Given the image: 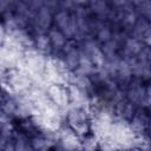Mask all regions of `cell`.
I'll return each instance as SVG.
<instances>
[{
	"label": "cell",
	"instance_id": "obj_2",
	"mask_svg": "<svg viewBox=\"0 0 151 151\" xmlns=\"http://www.w3.org/2000/svg\"><path fill=\"white\" fill-rule=\"evenodd\" d=\"M1 83L2 90L12 94L26 93L34 86L32 78L19 67L1 71Z\"/></svg>",
	"mask_w": 151,
	"mask_h": 151
},
{
	"label": "cell",
	"instance_id": "obj_4",
	"mask_svg": "<svg viewBox=\"0 0 151 151\" xmlns=\"http://www.w3.org/2000/svg\"><path fill=\"white\" fill-rule=\"evenodd\" d=\"M25 48L20 46L17 41H14L9 37H2L1 38V47H0V66L1 71L12 70L15 67H19Z\"/></svg>",
	"mask_w": 151,
	"mask_h": 151
},
{
	"label": "cell",
	"instance_id": "obj_10",
	"mask_svg": "<svg viewBox=\"0 0 151 151\" xmlns=\"http://www.w3.org/2000/svg\"><path fill=\"white\" fill-rule=\"evenodd\" d=\"M47 96L52 103L63 111H67L71 107L68 86L65 84H50L46 87Z\"/></svg>",
	"mask_w": 151,
	"mask_h": 151
},
{
	"label": "cell",
	"instance_id": "obj_12",
	"mask_svg": "<svg viewBox=\"0 0 151 151\" xmlns=\"http://www.w3.org/2000/svg\"><path fill=\"white\" fill-rule=\"evenodd\" d=\"M151 120V114L149 109L139 107L137 109L136 113L130 120V126L133 130V132L138 137H145L147 136V129Z\"/></svg>",
	"mask_w": 151,
	"mask_h": 151
},
{
	"label": "cell",
	"instance_id": "obj_31",
	"mask_svg": "<svg viewBox=\"0 0 151 151\" xmlns=\"http://www.w3.org/2000/svg\"><path fill=\"white\" fill-rule=\"evenodd\" d=\"M147 136L151 138V120H150V124H149V129H147Z\"/></svg>",
	"mask_w": 151,
	"mask_h": 151
},
{
	"label": "cell",
	"instance_id": "obj_3",
	"mask_svg": "<svg viewBox=\"0 0 151 151\" xmlns=\"http://www.w3.org/2000/svg\"><path fill=\"white\" fill-rule=\"evenodd\" d=\"M113 143L114 145L119 149V151H123L129 147L138 146L139 137L133 132V130L130 126V122L123 120L116 117L112 127L106 134Z\"/></svg>",
	"mask_w": 151,
	"mask_h": 151
},
{
	"label": "cell",
	"instance_id": "obj_9",
	"mask_svg": "<svg viewBox=\"0 0 151 151\" xmlns=\"http://www.w3.org/2000/svg\"><path fill=\"white\" fill-rule=\"evenodd\" d=\"M125 97L137 107H149L147 96H146V85L138 79H133L129 86L124 90Z\"/></svg>",
	"mask_w": 151,
	"mask_h": 151
},
{
	"label": "cell",
	"instance_id": "obj_21",
	"mask_svg": "<svg viewBox=\"0 0 151 151\" xmlns=\"http://www.w3.org/2000/svg\"><path fill=\"white\" fill-rule=\"evenodd\" d=\"M47 35H48V38L51 40V44H52V47H53V53H61L64 47H65V45L68 41L66 35L54 26L47 32Z\"/></svg>",
	"mask_w": 151,
	"mask_h": 151
},
{
	"label": "cell",
	"instance_id": "obj_8",
	"mask_svg": "<svg viewBox=\"0 0 151 151\" xmlns=\"http://www.w3.org/2000/svg\"><path fill=\"white\" fill-rule=\"evenodd\" d=\"M53 26L57 27L58 29H60L66 38L70 39H74L77 35V22H76V18L73 15L72 12L66 11V9H59L54 13L53 17Z\"/></svg>",
	"mask_w": 151,
	"mask_h": 151
},
{
	"label": "cell",
	"instance_id": "obj_17",
	"mask_svg": "<svg viewBox=\"0 0 151 151\" xmlns=\"http://www.w3.org/2000/svg\"><path fill=\"white\" fill-rule=\"evenodd\" d=\"M67 85H74V86L79 87L80 90H83L90 94H92L93 88H94V83H93L91 76L78 72V71L71 72Z\"/></svg>",
	"mask_w": 151,
	"mask_h": 151
},
{
	"label": "cell",
	"instance_id": "obj_27",
	"mask_svg": "<svg viewBox=\"0 0 151 151\" xmlns=\"http://www.w3.org/2000/svg\"><path fill=\"white\" fill-rule=\"evenodd\" d=\"M0 151H15L14 137L9 139H0Z\"/></svg>",
	"mask_w": 151,
	"mask_h": 151
},
{
	"label": "cell",
	"instance_id": "obj_32",
	"mask_svg": "<svg viewBox=\"0 0 151 151\" xmlns=\"http://www.w3.org/2000/svg\"><path fill=\"white\" fill-rule=\"evenodd\" d=\"M147 109H149V111H150V114H151V105H150V106H149Z\"/></svg>",
	"mask_w": 151,
	"mask_h": 151
},
{
	"label": "cell",
	"instance_id": "obj_5",
	"mask_svg": "<svg viewBox=\"0 0 151 151\" xmlns=\"http://www.w3.org/2000/svg\"><path fill=\"white\" fill-rule=\"evenodd\" d=\"M65 119L67 126L79 137L85 138L91 134V112L88 107L71 106L65 113Z\"/></svg>",
	"mask_w": 151,
	"mask_h": 151
},
{
	"label": "cell",
	"instance_id": "obj_30",
	"mask_svg": "<svg viewBox=\"0 0 151 151\" xmlns=\"http://www.w3.org/2000/svg\"><path fill=\"white\" fill-rule=\"evenodd\" d=\"M123 151H145L144 149L139 147V146H133V147H129V149H125Z\"/></svg>",
	"mask_w": 151,
	"mask_h": 151
},
{
	"label": "cell",
	"instance_id": "obj_18",
	"mask_svg": "<svg viewBox=\"0 0 151 151\" xmlns=\"http://www.w3.org/2000/svg\"><path fill=\"white\" fill-rule=\"evenodd\" d=\"M137 107L124 96L114 104V114L117 118L130 122L133 114L136 113Z\"/></svg>",
	"mask_w": 151,
	"mask_h": 151
},
{
	"label": "cell",
	"instance_id": "obj_16",
	"mask_svg": "<svg viewBox=\"0 0 151 151\" xmlns=\"http://www.w3.org/2000/svg\"><path fill=\"white\" fill-rule=\"evenodd\" d=\"M127 61L131 66L133 79H138L143 83L151 81V65L143 63L138 58H133V59L127 60Z\"/></svg>",
	"mask_w": 151,
	"mask_h": 151
},
{
	"label": "cell",
	"instance_id": "obj_29",
	"mask_svg": "<svg viewBox=\"0 0 151 151\" xmlns=\"http://www.w3.org/2000/svg\"><path fill=\"white\" fill-rule=\"evenodd\" d=\"M143 44H144L145 46H150V47H151V29H150V31L146 33V35L144 37Z\"/></svg>",
	"mask_w": 151,
	"mask_h": 151
},
{
	"label": "cell",
	"instance_id": "obj_28",
	"mask_svg": "<svg viewBox=\"0 0 151 151\" xmlns=\"http://www.w3.org/2000/svg\"><path fill=\"white\" fill-rule=\"evenodd\" d=\"M137 58L139 60H142L143 63H146V64L151 65V47L150 46H144Z\"/></svg>",
	"mask_w": 151,
	"mask_h": 151
},
{
	"label": "cell",
	"instance_id": "obj_22",
	"mask_svg": "<svg viewBox=\"0 0 151 151\" xmlns=\"http://www.w3.org/2000/svg\"><path fill=\"white\" fill-rule=\"evenodd\" d=\"M150 29H151V21L143 17H138V19L136 20L134 25L132 26V28L130 31V37L143 41L144 37L146 35V33Z\"/></svg>",
	"mask_w": 151,
	"mask_h": 151
},
{
	"label": "cell",
	"instance_id": "obj_1",
	"mask_svg": "<svg viewBox=\"0 0 151 151\" xmlns=\"http://www.w3.org/2000/svg\"><path fill=\"white\" fill-rule=\"evenodd\" d=\"M46 64H47V55L39 52L34 47L25 51L19 68L24 70L32 78L34 85L46 88L48 86L45 77Z\"/></svg>",
	"mask_w": 151,
	"mask_h": 151
},
{
	"label": "cell",
	"instance_id": "obj_26",
	"mask_svg": "<svg viewBox=\"0 0 151 151\" xmlns=\"http://www.w3.org/2000/svg\"><path fill=\"white\" fill-rule=\"evenodd\" d=\"M132 2L137 14L151 21V0H142V1H132Z\"/></svg>",
	"mask_w": 151,
	"mask_h": 151
},
{
	"label": "cell",
	"instance_id": "obj_15",
	"mask_svg": "<svg viewBox=\"0 0 151 151\" xmlns=\"http://www.w3.org/2000/svg\"><path fill=\"white\" fill-rule=\"evenodd\" d=\"M144 46L145 45L143 44V41L129 35L126 38V40L124 41V44L122 45L120 57L125 60H131L133 58H137Z\"/></svg>",
	"mask_w": 151,
	"mask_h": 151
},
{
	"label": "cell",
	"instance_id": "obj_23",
	"mask_svg": "<svg viewBox=\"0 0 151 151\" xmlns=\"http://www.w3.org/2000/svg\"><path fill=\"white\" fill-rule=\"evenodd\" d=\"M120 50H122V45L118 41H116L114 39H111L106 44L101 45V51L104 53L106 61H113V60L122 58L120 57Z\"/></svg>",
	"mask_w": 151,
	"mask_h": 151
},
{
	"label": "cell",
	"instance_id": "obj_19",
	"mask_svg": "<svg viewBox=\"0 0 151 151\" xmlns=\"http://www.w3.org/2000/svg\"><path fill=\"white\" fill-rule=\"evenodd\" d=\"M67 86H68V92H70L71 106L88 107L90 100H91V94L80 90L79 87H77L74 85H67Z\"/></svg>",
	"mask_w": 151,
	"mask_h": 151
},
{
	"label": "cell",
	"instance_id": "obj_25",
	"mask_svg": "<svg viewBox=\"0 0 151 151\" xmlns=\"http://www.w3.org/2000/svg\"><path fill=\"white\" fill-rule=\"evenodd\" d=\"M14 142H15V151H34L31 145L29 137L21 133L20 131H15Z\"/></svg>",
	"mask_w": 151,
	"mask_h": 151
},
{
	"label": "cell",
	"instance_id": "obj_11",
	"mask_svg": "<svg viewBox=\"0 0 151 151\" xmlns=\"http://www.w3.org/2000/svg\"><path fill=\"white\" fill-rule=\"evenodd\" d=\"M57 145L63 151H80L83 149V138L66 125L58 133Z\"/></svg>",
	"mask_w": 151,
	"mask_h": 151
},
{
	"label": "cell",
	"instance_id": "obj_20",
	"mask_svg": "<svg viewBox=\"0 0 151 151\" xmlns=\"http://www.w3.org/2000/svg\"><path fill=\"white\" fill-rule=\"evenodd\" d=\"M112 37H113V27H112V24L110 21H107V20H100V19H98V22H97V27H96L93 38L100 45H104L107 41H110L112 39Z\"/></svg>",
	"mask_w": 151,
	"mask_h": 151
},
{
	"label": "cell",
	"instance_id": "obj_13",
	"mask_svg": "<svg viewBox=\"0 0 151 151\" xmlns=\"http://www.w3.org/2000/svg\"><path fill=\"white\" fill-rule=\"evenodd\" d=\"M64 60L70 68L71 72L76 71L79 67L80 64V48H79V42H77L73 39H70L67 44L65 45L63 52H61Z\"/></svg>",
	"mask_w": 151,
	"mask_h": 151
},
{
	"label": "cell",
	"instance_id": "obj_14",
	"mask_svg": "<svg viewBox=\"0 0 151 151\" xmlns=\"http://www.w3.org/2000/svg\"><path fill=\"white\" fill-rule=\"evenodd\" d=\"M88 8L91 13L100 19V20H107L110 21L113 14V6L111 2L104 1V0H93L88 2Z\"/></svg>",
	"mask_w": 151,
	"mask_h": 151
},
{
	"label": "cell",
	"instance_id": "obj_24",
	"mask_svg": "<svg viewBox=\"0 0 151 151\" xmlns=\"http://www.w3.org/2000/svg\"><path fill=\"white\" fill-rule=\"evenodd\" d=\"M34 47L47 57L53 53V47H52V44H51V40L47 33L34 35Z\"/></svg>",
	"mask_w": 151,
	"mask_h": 151
},
{
	"label": "cell",
	"instance_id": "obj_6",
	"mask_svg": "<svg viewBox=\"0 0 151 151\" xmlns=\"http://www.w3.org/2000/svg\"><path fill=\"white\" fill-rule=\"evenodd\" d=\"M71 71L67 67L64 57L61 53H53L47 57L46 64V81L47 85L50 84H68Z\"/></svg>",
	"mask_w": 151,
	"mask_h": 151
},
{
	"label": "cell",
	"instance_id": "obj_33",
	"mask_svg": "<svg viewBox=\"0 0 151 151\" xmlns=\"http://www.w3.org/2000/svg\"><path fill=\"white\" fill-rule=\"evenodd\" d=\"M97 151H101V150H99V149H98V150H97Z\"/></svg>",
	"mask_w": 151,
	"mask_h": 151
},
{
	"label": "cell",
	"instance_id": "obj_7",
	"mask_svg": "<svg viewBox=\"0 0 151 151\" xmlns=\"http://www.w3.org/2000/svg\"><path fill=\"white\" fill-rule=\"evenodd\" d=\"M53 17H54V12L48 6H46L44 1V6L35 12L28 26V29L33 35L46 34L53 27Z\"/></svg>",
	"mask_w": 151,
	"mask_h": 151
}]
</instances>
